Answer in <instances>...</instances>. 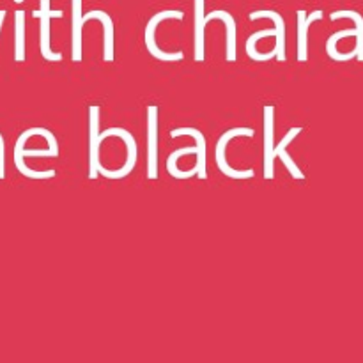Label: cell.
Here are the masks:
<instances>
[{"mask_svg":"<svg viewBox=\"0 0 363 363\" xmlns=\"http://www.w3.org/2000/svg\"><path fill=\"white\" fill-rule=\"evenodd\" d=\"M106 137H119L123 138L124 144H126L128 147V152H126V162H124V165L121 167L119 170H108L105 169L103 165L98 167V172L101 174L103 177H106V179H124V177L128 176V174L133 170L135 163H137V158H138V147H137V142H135L133 135L130 133L128 130H124V128H108L106 131H103V133H99V144H101L103 140H105Z\"/></svg>","mask_w":363,"mask_h":363,"instance_id":"6da1fadb","label":"cell"},{"mask_svg":"<svg viewBox=\"0 0 363 363\" xmlns=\"http://www.w3.org/2000/svg\"><path fill=\"white\" fill-rule=\"evenodd\" d=\"M254 135L255 131L252 130V128H233V130L225 131V133L218 138V142H216L215 158L220 172H223L227 177H230V179H252V177L255 176L254 170H234L233 167L227 163L225 158V147L234 137H254Z\"/></svg>","mask_w":363,"mask_h":363,"instance_id":"7a4b0ae2","label":"cell"},{"mask_svg":"<svg viewBox=\"0 0 363 363\" xmlns=\"http://www.w3.org/2000/svg\"><path fill=\"white\" fill-rule=\"evenodd\" d=\"M167 18H179V20H183L184 14L181 13V11H162V13L155 14V16L149 20L147 27H145V46H147L149 53H151L152 57H156V59H160V60H165V62H172V60L183 59L184 53L183 52H163V50L156 45V38H155L158 23L160 21L167 20Z\"/></svg>","mask_w":363,"mask_h":363,"instance_id":"3957f363","label":"cell"},{"mask_svg":"<svg viewBox=\"0 0 363 363\" xmlns=\"http://www.w3.org/2000/svg\"><path fill=\"white\" fill-rule=\"evenodd\" d=\"M147 177L158 179V106H147Z\"/></svg>","mask_w":363,"mask_h":363,"instance_id":"277c9868","label":"cell"},{"mask_svg":"<svg viewBox=\"0 0 363 363\" xmlns=\"http://www.w3.org/2000/svg\"><path fill=\"white\" fill-rule=\"evenodd\" d=\"M99 106H89V179L98 177L99 163Z\"/></svg>","mask_w":363,"mask_h":363,"instance_id":"5b68a950","label":"cell"},{"mask_svg":"<svg viewBox=\"0 0 363 363\" xmlns=\"http://www.w3.org/2000/svg\"><path fill=\"white\" fill-rule=\"evenodd\" d=\"M34 16H39L41 21V39H39V45H41V53L46 60H62V53L53 52L50 48V18H60L62 16V11H52L48 9V0H41V9L34 11Z\"/></svg>","mask_w":363,"mask_h":363,"instance_id":"8992f818","label":"cell"},{"mask_svg":"<svg viewBox=\"0 0 363 363\" xmlns=\"http://www.w3.org/2000/svg\"><path fill=\"white\" fill-rule=\"evenodd\" d=\"M275 108L272 105L264 106V179H273L275 172H273V160H275V152H273V135H275Z\"/></svg>","mask_w":363,"mask_h":363,"instance_id":"52a82bcc","label":"cell"},{"mask_svg":"<svg viewBox=\"0 0 363 363\" xmlns=\"http://www.w3.org/2000/svg\"><path fill=\"white\" fill-rule=\"evenodd\" d=\"M323 11H314L307 16L305 11H298V60L307 62L308 59V27L312 21L321 20Z\"/></svg>","mask_w":363,"mask_h":363,"instance_id":"ba28073f","label":"cell"},{"mask_svg":"<svg viewBox=\"0 0 363 363\" xmlns=\"http://www.w3.org/2000/svg\"><path fill=\"white\" fill-rule=\"evenodd\" d=\"M300 133H301V128H300V126H298V128H291V130L286 133V137H284L282 140H280V144L273 147V152H275V158L282 160L284 165L287 167V170H289L291 176H293L294 179H305V174L301 172L300 169H298V165H296V163H294V160L291 158L289 155H287L286 147H287V145H289L291 142H293L294 138H296Z\"/></svg>","mask_w":363,"mask_h":363,"instance_id":"9c48e42d","label":"cell"},{"mask_svg":"<svg viewBox=\"0 0 363 363\" xmlns=\"http://www.w3.org/2000/svg\"><path fill=\"white\" fill-rule=\"evenodd\" d=\"M184 135H190V137L195 138V145H197V177L201 179H206L208 174H206V138L204 135L201 133L195 128H177V130L170 131V137L177 138V137H184Z\"/></svg>","mask_w":363,"mask_h":363,"instance_id":"30bf717a","label":"cell"},{"mask_svg":"<svg viewBox=\"0 0 363 363\" xmlns=\"http://www.w3.org/2000/svg\"><path fill=\"white\" fill-rule=\"evenodd\" d=\"M272 18L275 21V30H277V45H275V53L279 62H286L287 55H286V23H284V18L280 14L273 13V11H257V13L250 14V20H257V18Z\"/></svg>","mask_w":363,"mask_h":363,"instance_id":"8fae6325","label":"cell"},{"mask_svg":"<svg viewBox=\"0 0 363 363\" xmlns=\"http://www.w3.org/2000/svg\"><path fill=\"white\" fill-rule=\"evenodd\" d=\"M91 18H96L103 23V34H105V48H103V59L105 62H112L113 60V23H112V18L108 16L106 13L103 11H91L87 13L85 16H82V23L89 21Z\"/></svg>","mask_w":363,"mask_h":363,"instance_id":"7c38bea8","label":"cell"},{"mask_svg":"<svg viewBox=\"0 0 363 363\" xmlns=\"http://www.w3.org/2000/svg\"><path fill=\"white\" fill-rule=\"evenodd\" d=\"M215 18H222L223 23H225V30H227V60L229 62H234L236 60V52H238V38H236V21H234V18L230 16L229 13H225V11H215V13L208 14V16H204V21L206 23H209L211 20H215Z\"/></svg>","mask_w":363,"mask_h":363,"instance_id":"4fadbf2b","label":"cell"},{"mask_svg":"<svg viewBox=\"0 0 363 363\" xmlns=\"http://www.w3.org/2000/svg\"><path fill=\"white\" fill-rule=\"evenodd\" d=\"M204 0H195V52L197 62L204 60Z\"/></svg>","mask_w":363,"mask_h":363,"instance_id":"5bb4252c","label":"cell"},{"mask_svg":"<svg viewBox=\"0 0 363 363\" xmlns=\"http://www.w3.org/2000/svg\"><path fill=\"white\" fill-rule=\"evenodd\" d=\"M186 155H197V145L176 149V151L170 152L169 158H167V170H169V174L174 177V179H190V177L197 176V167L191 170H188V172H183V170H179L176 167L177 160H179L181 156H186Z\"/></svg>","mask_w":363,"mask_h":363,"instance_id":"9a60e30c","label":"cell"},{"mask_svg":"<svg viewBox=\"0 0 363 363\" xmlns=\"http://www.w3.org/2000/svg\"><path fill=\"white\" fill-rule=\"evenodd\" d=\"M82 0H73V39H71V50H73V60H82Z\"/></svg>","mask_w":363,"mask_h":363,"instance_id":"2e32d148","label":"cell"},{"mask_svg":"<svg viewBox=\"0 0 363 363\" xmlns=\"http://www.w3.org/2000/svg\"><path fill=\"white\" fill-rule=\"evenodd\" d=\"M269 35H277L275 28H266V30H259V32H255V34H252L250 38L247 39V45H245V50H247V55L250 57V59L262 62V60H269V59H273V57L277 55L275 50H272V52H268V53H259L257 48H255V45H257L259 39L269 38Z\"/></svg>","mask_w":363,"mask_h":363,"instance_id":"e0dca14e","label":"cell"},{"mask_svg":"<svg viewBox=\"0 0 363 363\" xmlns=\"http://www.w3.org/2000/svg\"><path fill=\"white\" fill-rule=\"evenodd\" d=\"M16 27H14V59L16 62L25 60V13L16 11Z\"/></svg>","mask_w":363,"mask_h":363,"instance_id":"ac0fdd59","label":"cell"},{"mask_svg":"<svg viewBox=\"0 0 363 363\" xmlns=\"http://www.w3.org/2000/svg\"><path fill=\"white\" fill-rule=\"evenodd\" d=\"M6 177V144H4V137L0 135V179Z\"/></svg>","mask_w":363,"mask_h":363,"instance_id":"d6986e66","label":"cell"},{"mask_svg":"<svg viewBox=\"0 0 363 363\" xmlns=\"http://www.w3.org/2000/svg\"><path fill=\"white\" fill-rule=\"evenodd\" d=\"M4 18H6V11H0V28H2Z\"/></svg>","mask_w":363,"mask_h":363,"instance_id":"ffe728a7","label":"cell"},{"mask_svg":"<svg viewBox=\"0 0 363 363\" xmlns=\"http://www.w3.org/2000/svg\"><path fill=\"white\" fill-rule=\"evenodd\" d=\"M16 2H20V0H16Z\"/></svg>","mask_w":363,"mask_h":363,"instance_id":"44dd1931","label":"cell"}]
</instances>
